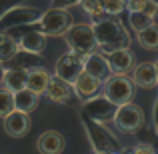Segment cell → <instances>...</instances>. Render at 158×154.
I'll return each instance as SVG.
<instances>
[{"label":"cell","instance_id":"cell-1","mask_svg":"<svg viewBox=\"0 0 158 154\" xmlns=\"http://www.w3.org/2000/svg\"><path fill=\"white\" fill-rule=\"evenodd\" d=\"M94 36H96V46L102 54H110L116 50H126L130 46V36L126 28L116 18H102L92 24Z\"/></svg>","mask_w":158,"mask_h":154},{"label":"cell","instance_id":"cell-14","mask_svg":"<svg viewBox=\"0 0 158 154\" xmlns=\"http://www.w3.org/2000/svg\"><path fill=\"white\" fill-rule=\"evenodd\" d=\"M132 82L140 88H154L156 86V66L154 62H140L132 68Z\"/></svg>","mask_w":158,"mask_h":154},{"label":"cell","instance_id":"cell-15","mask_svg":"<svg viewBox=\"0 0 158 154\" xmlns=\"http://www.w3.org/2000/svg\"><path fill=\"white\" fill-rule=\"evenodd\" d=\"M64 146H66V140L58 130H46L38 138V152L40 154H62Z\"/></svg>","mask_w":158,"mask_h":154},{"label":"cell","instance_id":"cell-8","mask_svg":"<svg viewBox=\"0 0 158 154\" xmlns=\"http://www.w3.org/2000/svg\"><path fill=\"white\" fill-rule=\"evenodd\" d=\"M116 108L110 100H106L104 96H94L90 98V100H86L82 104V114L86 116L88 120H92V122H106V120H114V114H116Z\"/></svg>","mask_w":158,"mask_h":154},{"label":"cell","instance_id":"cell-33","mask_svg":"<svg viewBox=\"0 0 158 154\" xmlns=\"http://www.w3.org/2000/svg\"><path fill=\"white\" fill-rule=\"evenodd\" d=\"M150 2H152V4H154V6L158 8V0H150Z\"/></svg>","mask_w":158,"mask_h":154},{"label":"cell","instance_id":"cell-28","mask_svg":"<svg viewBox=\"0 0 158 154\" xmlns=\"http://www.w3.org/2000/svg\"><path fill=\"white\" fill-rule=\"evenodd\" d=\"M74 4H80V0H50V6L60 8V10H66L68 6H74Z\"/></svg>","mask_w":158,"mask_h":154},{"label":"cell","instance_id":"cell-24","mask_svg":"<svg viewBox=\"0 0 158 154\" xmlns=\"http://www.w3.org/2000/svg\"><path fill=\"white\" fill-rule=\"evenodd\" d=\"M128 22H130V26L134 28L136 32H142V30H146L148 26L154 24V18L144 14V12H130V14H128Z\"/></svg>","mask_w":158,"mask_h":154},{"label":"cell","instance_id":"cell-32","mask_svg":"<svg viewBox=\"0 0 158 154\" xmlns=\"http://www.w3.org/2000/svg\"><path fill=\"white\" fill-rule=\"evenodd\" d=\"M154 66H156V86H158V60L154 62Z\"/></svg>","mask_w":158,"mask_h":154},{"label":"cell","instance_id":"cell-6","mask_svg":"<svg viewBox=\"0 0 158 154\" xmlns=\"http://www.w3.org/2000/svg\"><path fill=\"white\" fill-rule=\"evenodd\" d=\"M54 72H56V78H60V80L68 82V84L72 86L74 80L84 72V58L78 56V54H74V52L62 54V56L56 60Z\"/></svg>","mask_w":158,"mask_h":154},{"label":"cell","instance_id":"cell-10","mask_svg":"<svg viewBox=\"0 0 158 154\" xmlns=\"http://www.w3.org/2000/svg\"><path fill=\"white\" fill-rule=\"evenodd\" d=\"M84 72L90 74L92 78H96L98 82H106L108 78L112 76V70H110V64H108L106 56L102 54L100 50L88 54L84 58Z\"/></svg>","mask_w":158,"mask_h":154},{"label":"cell","instance_id":"cell-2","mask_svg":"<svg viewBox=\"0 0 158 154\" xmlns=\"http://www.w3.org/2000/svg\"><path fill=\"white\" fill-rule=\"evenodd\" d=\"M40 18H42L40 8L26 6V4H14L0 16V34H10V32L20 30V28L32 26Z\"/></svg>","mask_w":158,"mask_h":154},{"label":"cell","instance_id":"cell-19","mask_svg":"<svg viewBox=\"0 0 158 154\" xmlns=\"http://www.w3.org/2000/svg\"><path fill=\"white\" fill-rule=\"evenodd\" d=\"M50 82V74L44 68H28V80H26V88L32 90L34 94H44Z\"/></svg>","mask_w":158,"mask_h":154},{"label":"cell","instance_id":"cell-31","mask_svg":"<svg viewBox=\"0 0 158 154\" xmlns=\"http://www.w3.org/2000/svg\"><path fill=\"white\" fill-rule=\"evenodd\" d=\"M4 74H6V68H2V62H0V84L4 82Z\"/></svg>","mask_w":158,"mask_h":154},{"label":"cell","instance_id":"cell-21","mask_svg":"<svg viewBox=\"0 0 158 154\" xmlns=\"http://www.w3.org/2000/svg\"><path fill=\"white\" fill-rule=\"evenodd\" d=\"M18 52H20L18 42H16L12 36H8V34H0V62L14 60Z\"/></svg>","mask_w":158,"mask_h":154},{"label":"cell","instance_id":"cell-17","mask_svg":"<svg viewBox=\"0 0 158 154\" xmlns=\"http://www.w3.org/2000/svg\"><path fill=\"white\" fill-rule=\"evenodd\" d=\"M44 94H46L52 102L64 104V102H68L70 96H72V86H70L68 82L56 78V76H50V82H48V88H46Z\"/></svg>","mask_w":158,"mask_h":154},{"label":"cell","instance_id":"cell-4","mask_svg":"<svg viewBox=\"0 0 158 154\" xmlns=\"http://www.w3.org/2000/svg\"><path fill=\"white\" fill-rule=\"evenodd\" d=\"M72 26V16L68 10L60 8H48L42 12V18L38 20V30L44 36H60L66 34Z\"/></svg>","mask_w":158,"mask_h":154},{"label":"cell","instance_id":"cell-5","mask_svg":"<svg viewBox=\"0 0 158 154\" xmlns=\"http://www.w3.org/2000/svg\"><path fill=\"white\" fill-rule=\"evenodd\" d=\"M102 88H104V98L110 100L114 106L130 104L132 98H134V82L126 76H116V74H112L104 82Z\"/></svg>","mask_w":158,"mask_h":154},{"label":"cell","instance_id":"cell-22","mask_svg":"<svg viewBox=\"0 0 158 154\" xmlns=\"http://www.w3.org/2000/svg\"><path fill=\"white\" fill-rule=\"evenodd\" d=\"M138 44L146 50H158V24L154 22L146 30L138 32Z\"/></svg>","mask_w":158,"mask_h":154},{"label":"cell","instance_id":"cell-29","mask_svg":"<svg viewBox=\"0 0 158 154\" xmlns=\"http://www.w3.org/2000/svg\"><path fill=\"white\" fill-rule=\"evenodd\" d=\"M132 154H156V152H154V148H152V146L140 144V146H136L134 150H132Z\"/></svg>","mask_w":158,"mask_h":154},{"label":"cell","instance_id":"cell-16","mask_svg":"<svg viewBox=\"0 0 158 154\" xmlns=\"http://www.w3.org/2000/svg\"><path fill=\"white\" fill-rule=\"evenodd\" d=\"M100 84H102V82H98L96 78H92L90 74L82 72L80 76L74 80L72 90L76 92V96L80 98V100H90V98L96 96V92H98V88H100Z\"/></svg>","mask_w":158,"mask_h":154},{"label":"cell","instance_id":"cell-3","mask_svg":"<svg viewBox=\"0 0 158 154\" xmlns=\"http://www.w3.org/2000/svg\"><path fill=\"white\" fill-rule=\"evenodd\" d=\"M64 38H66V44H68L70 52L78 54L82 58H86L88 54L98 50L92 24H72L70 30L64 34Z\"/></svg>","mask_w":158,"mask_h":154},{"label":"cell","instance_id":"cell-30","mask_svg":"<svg viewBox=\"0 0 158 154\" xmlns=\"http://www.w3.org/2000/svg\"><path fill=\"white\" fill-rule=\"evenodd\" d=\"M154 128H156V134H158V98L154 104Z\"/></svg>","mask_w":158,"mask_h":154},{"label":"cell","instance_id":"cell-34","mask_svg":"<svg viewBox=\"0 0 158 154\" xmlns=\"http://www.w3.org/2000/svg\"><path fill=\"white\" fill-rule=\"evenodd\" d=\"M94 154H108V152H94Z\"/></svg>","mask_w":158,"mask_h":154},{"label":"cell","instance_id":"cell-11","mask_svg":"<svg viewBox=\"0 0 158 154\" xmlns=\"http://www.w3.org/2000/svg\"><path fill=\"white\" fill-rule=\"evenodd\" d=\"M86 130H88L90 142L94 144V152H114V140L108 134V130L102 128V124L92 122L86 118Z\"/></svg>","mask_w":158,"mask_h":154},{"label":"cell","instance_id":"cell-23","mask_svg":"<svg viewBox=\"0 0 158 154\" xmlns=\"http://www.w3.org/2000/svg\"><path fill=\"white\" fill-rule=\"evenodd\" d=\"M126 10H128V14H130V12H144V14L154 18L158 8L150 0H126Z\"/></svg>","mask_w":158,"mask_h":154},{"label":"cell","instance_id":"cell-7","mask_svg":"<svg viewBox=\"0 0 158 154\" xmlns=\"http://www.w3.org/2000/svg\"><path fill=\"white\" fill-rule=\"evenodd\" d=\"M114 122H116V128L122 132H136L144 124V112L140 106H136L132 102L124 104V106L116 108Z\"/></svg>","mask_w":158,"mask_h":154},{"label":"cell","instance_id":"cell-9","mask_svg":"<svg viewBox=\"0 0 158 154\" xmlns=\"http://www.w3.org/2000/svg\"><path fill=\"white\" fill-rule=\"evenodd\" d=\"M16 42H18L20 52H28V54H34L36 56V54H40L46 48V36L38 30V22H36L34 26H30L26 32H22V34L16 38Z\"/></svg>","mask_w":158,"mask_h":154},{"label":"cell","instance_id":"cell-35","mask_svg":"<svg viewBox=\"0 0 158 154\" xmlns=\"http://www.w3.org/2000/svg\"><path fill=\"white\" fill-rule=\"evenodd\" d=\"M108 154H120V152H108Z\"/></svg>","mask_w":158,"mask_h":154},{"label":"cell","instance_id":"cell-26","mask_svg":"<svg viewBox=\"0 0 158 154\" xmlns=\"http://www.w3.org/2000/svg\"><path fill=\"white\" fill-rule=\"evenodd\" d=\"M12 110H14V94L2 86L0 88V118L8 116Z\"/></svg>","mask_w":158,"mask_h":154},{"label":"cell","instance_id":"cell-27","mask_svg":"<svg viewBox=\"0 0 158 154\" xmlns=\"http://www.w3.org/2000/svg\"><path fill=\"white\" fill-rule=\"evenodd\" d=\"M126 8V0H102V10L104 14L116 16Z\"/></svg>","mask_w":158,"mask_h":154},{"label":"cell","instance_id":"cell-25","mask_svg":"<svg viewBox=\"0 0 158 154\" xmlns=\"http://www.w3.org/2000/svg\"><path fill=\"white\" fill-rule=\"evenodd\" d=\"M78 6H80L86 14L92 16L94 22L102 20V14H104V10H102V0H80Z\"/></svg>","mask_w":158,"mask_h":154},{"label":"cell","instance_id":"cell-18","mask_svg":"<svg viewBox=\"0 0 158 154\" xmlns=\"http://www.w3.org/2000/svg\"><path fill=\"white\" fill-rule=\"evenodd\" d=\"M26 80H28V68H8L6 74H4V88H8L12 94L20 92V90L26 88Z\"/></svg>","mask_w":158,"mask_h":154},{"label":"cell","instance_id":"cell-13","mask_svg":"<svg viewBox=\"0 0 158 154\" xmlns=\"http://www.w3.org/2000/svg\"><path fill=\"white\" fill-rule=\"evenodd\" d=\"M106 60H108V64H110L112 74H116V76H124L126 72H130V70L134 68V54H132L130 48L106 54Z\"/></svg>","mask_w":158,"mask_h":154},{"label":"cell","instance_id":"cell-20","mask_svg":"<svg viewBox=\"0 0 158 154\" xmlns=\"http://www.w3.org/2000/svg\"><path fill=\"white\" fill-rule=\"evenodd\" d=\"M38 98H40L38 94H34L28 88L20 90V92L14 94V110L24 112V114H30V112L36 110V106H38Z\"/></svg>","mask_w":158,"mask_h":154},{"label":"cell","instance_id":"cell-12","mask_svg":"<svg viewBox=\"0 0 158 154\" xmlns=\"http://www.w3.org/2000/svg\"><path fill=\"white\" fill-rule=\"evenodd\" d=\"M30 128V114L12 110L8 116H4V130L12 138H22Z\"/></svg>","mask_w":158,"mask_h":154}]
</instances>
